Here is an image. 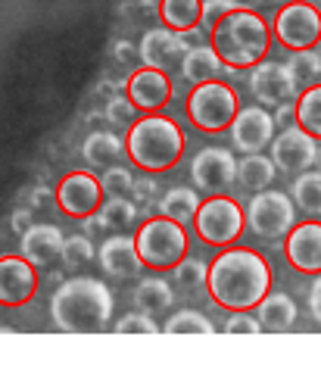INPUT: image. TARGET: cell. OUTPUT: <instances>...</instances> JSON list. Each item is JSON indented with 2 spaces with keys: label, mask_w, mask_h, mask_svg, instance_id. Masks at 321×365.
<instances>
[{
  "label": "cell",
  "mask_w": 321,
  "mask_h": 365,
  "mask_svg": "<svg viewBox=\"0 0 321 365\" xmlns=\"http://www.w3.org/2000/svg\"><path fill=\"white\" fill-rule=\"evenodd\" d=\"M94 244H90V235H69L65 237V244H63V265L65 269H81V265H88L90 259H94Z\"/></svg>",
  "instance_id": "32"
},
{
  "label": "cell",
  "mask_w": 321,
  "mask_h": 365,
  "mask_svg": "<svg viewBox=\"0 0 321 365\" xmlns=\"http://www.w3.org/2000/svg\"><path fill=\"white\" fill-rule=\"evenodd\" d=\"M237 163L241 160H234V150H225V147H203V150H196L191 160L194 187L203 190V194H225L237 181Z\"/></svg>",
  "instance_id": "11"
},
{
  "label": "cell",
  "mask_w": 321,
  "mask_h": 365,
  "mask_svg": "<svg viewBox=\"0 0 321 365\" xmlns=\"http://www.w3.org/2000/svg\"><path fill=\"white\" fill-rule=\"evenodd\" d=\"M246 88L262 106H278L300 97V78H296L293 66L284 60H262L250 69Z\"/></svg>",
  "instance_id": "10"
},
{
  "label": "cell",
  "mask_w": 321,
  "mask_h": 365,
  "mask_svg": "<svg viewBox=\"0 0 321 365\" xmlns=\"http://www.w3.org/2000/svg\"><path fill=\"white\" fill-rule=\"evenodd\" d=\"M122 153H125V140L119 135H112V131H90L85 138V144H81V156H85V163L94 165V169H110V165H116L122 160Z\"/></svg>",
  "instance_id": "23"
},
{
  "label": "cell",
  "mask_w": 321,
  "mask_h": 365,
  "mask_svg": "<svg viewBox=\"0 0 321 365\" xmlns=\"http://www.w3.org/2000/svg\"><path fill=\"white\" fill-rule=\"evenodd\" d=\"M246 228L262 240L287 237V231L296 225V203L284 190H256L246 203Z\"/></svg>",
  "instance_id": "8"
},
{
  "label": "cell",
  "mask_w": 321,
  "mask_h": 365,
  "mask_svg": "<svg viewBox=\"0 0 321 365\" xmlns=\"http://www.w3.org/2000/svg\"><path fill=\"white\" fill-rule=\"evenodd\" d=\"M38 265L26 256H0V306L19 309L38 294Z\"/></svg>",
  "instance_id": "16"
},
{
  "label": "cell",
  "mask_w": 321,
  "mask_h": 365,
  "mask_svg": "<svg viewBox=\"0 0 321 365\" xmlns=\"http://www.w3.org/2000/svg\"><path fill=\"white\" fill-rule=\"evenodd\" d=\"M137 253L147 269L153 272H172L191 250V235L181 222L169 219V215H153L137 228Z\"/></svg>",
  "instance_id": "5"
},
{
  "label": "cell",
  "mask_w": 321,
  "mask_h": 365,
  "mask_svg": "<svg viewBox=\"0 0 321 365\" xmlns=\"http://www.w3.org/2000/svg\"><path fill=\"white\" fill-rule=\"evenodd\" d=\"M268 150L281 172H296V175H300V172L312 169L318 160V138L309 135V131L300 125H284L275 135V140L268 144Z\"/></svg>",
  "instance_id": "14"
},
{
  "label": "cell",
  "mask_w": 321,
  "mask_h": 365,
  "mask_svg": "<svg viewBox=\"0 0 321 365\" xmlns=\"http://www.w3.org/2000/svg\"><path fill=\"white\" fill-rule=\"evenodd\" d=\"M81 225H85V235H100V231H106L110 228V219H106L103 215V210H97V212H90V215H85V219H81Z\"/></svg>",
  "instance_id": "44"
},
{
  "label": "cell",
  "mask_w": 321,
  "mask_h": 365,
  "mask_svg": "<svg viewBox=\"0 0 321 365\" xmlns=\"http://www.w3.org/2000/svg\"><path fill=\"white\" fill-rule=\"evenodd\" d=\"M131 300H135L137 309H144L150 315H162V312L172 309V303H175V290H172V284L162 275H153V278L137 281Z\"/></svg>",
  "instance_id": "24"
},
{
  "label": "cell",
  "mask_w": 321,
  "mask_h": 365,
  "mask_svg": "<svg viewBox=\"0 0 321 365\" xmlns=\"http://www.w3.org/2000/svg\"><path fill=\"white\" fill-rule=\"evenodd\" d=\"M231 10H234L231 0H203V19H200V26L203 29H212L221 19V16H228Z\"/></svg>",
  "instance_id": "40"
},
{
  "label": "cell",
  "mask_w": 321,
  "mask_h": 365,
  "mask_svg": "<svg viewBox=\"0 0 321 365\" xmlns=\"http://www.w3.org/2000/svg\"><path fill=\"white\" fill-rule=\"evenodd\" d=\"M275 122L278 125H290V122H296V101H287V103H278L275 106Z\"/></svg>",
  "instance_id": "46"
},
{
  "label": "cell",
  "mask_w": 321,
  "mask_h": 365,
  "mask_svg": "<svg viewBox=\"0 0 321 365\" xmlns=\"http://www.w3.org/2000/svg\"><path fill=\"white\" fill-rule=\"evenodd\" d=\"M135 203L137 206H153V203H159V185L153 181V175L147 172L144 178H135Z\"/></svg>",
  "instance_id": "39"
},
{
  "label": "cell",
  "mask_w": 321,
  "mask_h": 365,
  "mask_svg": "<svg viewBox=\"0 0 321 365\" xmlns=\"http://www.w3.org/2000/svg\"><path fill=\"white\" fill-rule=\"evenodd\" d=\"M159 19L162 26L175 29V31H191L200 26L203 19V0H162L159 4Z\"/></svg>",
  "instance_id": "27"
},
{
  "label": "cell",
  "mask_w": 321,
  "mask_h": 365,
  "mask_svg": "<svg viewBox=\"0 0 321 365\" xmlns=\"http://www.w3.org/2000/svg\"><path fill=\"white\" fill-rule=\"evenodd\" d=\"M100 210H103L106 219H110V225H122V228H128V225H135L137 210H141V206L131 203L125 194H112V197H106V200H103Z\"/></svg>",
  "instance_id": "33"
},
{
  "label": "cell",
  "mask_w": 321,
  "mask_h": 365,
  "mask_svg": "<svg viewBox=\"0 0 321 365\" xmlns=\"http://www.w3.org/2000/svg\"><path fill=\"white\" fill-rule=\"evenodd\" d=\"M112 306L116 300L100 278L75 275L69 281H60V287L53 290L51 319L53 328L63 334H94L110 325Z\"/></svg>",
  "instance_id": "2"
},
{
  "label": "cell",
  "mask_w": 321,
  "mask_h": 365,
  "mask_svg": "<svg viewBox=\"0 0 321 365\" xmlns=\"http://www.w3.org/2000/svg\"><path fill=\"white\" fill-rule=\"evenodd\" d=\"M137 106L128 101L125 94H116V97H110L103 106V119L106 122H112V125H128L131 119H137Z\"/></svg>",
  "instance_id": "36"
},
{
  "label": "cell",
  "mask_w": 321,
  "mask_h": 365,
  "mask_svg": "<svg viewBox=\"0 0 321 365\" xmlns=\"http://www.w3.org/2000/svg\"><path fill=\"white\" fill-rule=\"evenodd\" d=\"M306 303H309V315L315 319V325L321 328V272H318V275H312V281H309Z\"/></svg>",
  "instance_id": "41"
},
{
  "label": "cell",
  "mask_w": 321,
  "mask_h": 365,
  "mask_svg": "<svg viewBox=\"0 0 321 365\" xmlns=\"http://www.w3.org/2000/svg\"><path fill=\"white\" fill-rule=\"evenodd\" d=\"M271 35L284 51H309L321 41V10L312 0H290L278 6L271 19Z\"/></svg>",
  "instance_id": "9"
},
{
  "label": "cell",
  "mask_w": 321,
  "mask_h": 365,
  "mask_svg": "<svg viewBox=\"0 0 321 365\" xmlns=\"http://www.w3.org/2000/svg\"><path fill=\"white\" fill-rule=\"evenodd\" d=\"M275 175H278V165L265 153H243V160L237 163V181H241V187L253 190V194L271 187Z\"/></svg>",
  "instance_id": "25"
},
{
  "label": "cell",
  "mask_w": 321,
  "mask_h": 365,
  "mask_svg": "<svg viewBox=\"0 0 321 365\" xmlns=\"http://www.w3.org/2000/svg\"><path fill=\"white\" fill-rule=\"evenodd\" d=\"M194 231L203 244L221 250V247H231L241 240V235L246 231V212L234 197L209 194L194 215Z\"/></svg>",
  "instance_id": "7"
},
{
  "label": "cell",
  "mask_w": 321,
  "mask_h": 365,
  "mask_svg": "<svg viewBox=\"0 0 321 365\" xmlns=\"http://www.w3.org/2000/svg\"><path fill=\"white\" fill-rule=\"evenodd\" d=\"M184 128L178 125L166 113H144L135 119L125 138V153L137 169L150 172V175H162L172 172L184 156Z\"/></svg>",
  "instance_id": "3"
},
{
  "label": "cell",
  "mask_w": 321,
  "mask_h": 365,
  "mask_svg": "<svg viewBox=\"0 0 321 365\" xmlns=\"http://www.w3.org/2000/svg\"><path fill=\"white\" fill-rule=\"evenodd\" d=\"M318 56H321V41H318Z\"/></svg>",
  "instance_id": "53"
},
{
  "label": "cell",
  "mask_w": 321,
  "mask_h": 365,
  "mask_svg": "<svg viewBox=\"0 0 321 365\" xmlns=\"http://www.w3.org/2000/svg\"><path fill=\"white\" fill-rule=\"evenodd\" d=\"M63 244L65 235L60 231V225H51V222H35L28 231H22L19 250L28 262H35L38 269H47L63 256Z\"/></svg>",
  "instance_id": "20"
},
{
  "label": "cell",
  "mask_w": 321,
  "mask_h": 365,
  "mask_svg": "<svg viewBox=\"0 0 321 365\" xmlns=\"http://www.w3.org/2000/svg\"><path fill=\"white\" fill-rule=\"evenodd\" d=\"M175 85H172L169 72L141 66L125 78V97L137 106V113H162L172 103Z\"/></svg>",
  "instance_id": "15"
},
{
  "label": "cell",
  "mask_w": 321,
  "mask_h": 365,
  "mask_svg": "<svg viewBox=\"0 0 321 365\" xmlns=\"http://www.w3.org/2000/svg\"><path fill=\"white\" fill-rule=\"evenodd\" d=\"M315 165H318V169H321V144H318V160H315Z\"/></svg>",
  "instance_id": "50"
},
{
  "label": "cell",
  "mask_w": 321,
  "mask_h": 365,
  "mask_svg": "<svg viewBox=\"0 0 321 365\" xmlns=\"http://www.w3.org/2000/svg\"><path fill=\"white\" fill-rule=\"evenodd\" d=\"M112 56L122 63V66H135V60H141V53H137V47L131 44V41H116V51H112Z\"/></svg>",
  "instance_id": "43"
},
{
  "label": "cell",
  "mask_w": 321,
  "mask_h": 365,
  "mask_svg": "<svg viewBox=\"0 0 321 365\" xmlns=\"http://www.w3.org/2000/svg\"><path fill=\"white\" fill-rule=\"evenodd\" d=\"M56 190V206L72 215V219H85V215L97 212L103 206V185L94 172H85V169H75L69 175L60 178V185L53 187Z\"/></svg>",
  "instance_id": "12"
},
{
  "label": "cell",
  "mask_w": 321,
  "mask_h": 365,
  "mask_svg": "<svg viewBox=\"0 0 321 365\" xmlns=\"http://www.w3.org/2000/svg\"><path fill=\"white\" fill-rule=\"evenodd\" d=\"M296 315H300V309H296L290 294H271L268 290L265 300L256 306V319H259L262 331H271V334L290 331L296 325Z\"/></svg>",
  "instance_id": "21"
},
{
  "label": "cell",
  "mask_w": 321,
  "mask_h": 365,
  "mask_svg": "<svg viewBox=\"0 0 321 365\" xmlns=\"http://www.w3.org/2000/svg\"><path fill=\"white\" fill-rule=\"evenodd\" d=\"M178 72L184 76V81H191V85H203V81H212V78H219L221 72H228V66L221 63V56L216 53L212 44H196L184 53Z\"/></svg>",
  "instance_id": "22"
},
{
  "label": "cell",
  "mask_w": 321,
  "mask_h": 365,
  "mask_svg": "<svg viewBox=\"0 0 321 365\" xmlns=\"http://www.w3.org/2000/svg\"><path fill=\"white\" fill-rule=\"evenodd\" d=\"M162 0H141V6H147V10H159Z\"/></svg>",
  "instance_id": "49"
},
{
  "label": "cell",
  "mask_w": 321,
  "mask_h": 365,
  "mask_svg": "<svg viewBox=\"0 0 321 365\" xmlns=\"http://www.w3.org/2000/svg\"><path fill=\"white\" fill-rule=\"evenodd\" d=\"M119 91H125V85H119V81H100V85H97V94L100 97H106V101H110V97H116Z\"/></svg>",
  "instance_id": "47"
},
{
  "label": "cell",
  "mask_w": 321,
  "mask_h": 365,
  "mask_svg": "<svg viewBox=\"0 0 321 365\" xmlns=\"http://www.w3.org/2000/svg\"><path fill=\"white\" fill-rule=\"evenodd\" d=\"M162 331L166 334H216V325L200 309H178L166 319Z\"/></svg>",
  "instance_id": "31"
},
{
  "label": "cell",
  "mask_w": 321,
  "mask_h": 365,
  "mask_svg": "<svg viewBox=\"0 0 321 365\" xmlns=\"http://www.w3.org/2000/svg\"><path fill=\"white\" fill-rule=\"evenodd\" d=\"M228 135H231L234 150H241V153H262L271 140H275V135H278L275 113H268L262 103L241 106V113L234 115Z\"/></svg>",
  "instance_id": "13"
},
{
  "label": "cell",
  "mask_w": 321,
  "mask_h": 365,
  "mask_svg": "<svg viewBox=\"0 0 321 365\" xmlns=\"http://www.w3.org/2000/svg\"><path fill=\"white\" fill-rule=\"evenodd\" d=\"M209 44L216 47L228 72L253 69L271 51V26L259 10H231L209 29Z\"/></svg>",
  "instance_id": "4"
},
{
  "label": "cell",
  "mask_w": 321,
  "mask_h": 365,
  "mask_svg": "<svg viewBox=\"0 0 321 365\" xmlns=\"http://www.w3.org/2000/svg\"><path fill=\"white\" fill-rule=\"evenodd\" d=\"M187 51H191L187 38L181 35V31L169 29V26H159V29L144 31L141 44H137L141 63L144 66H153V69H162V72H178L181 69V60H184Z\"/></svg>",
  "instance_id": "17"
},
{
  "label": "cell",
  "mask_w": 321,
  "mask_h": 365,
  "mask_svg": "<svg viewBox=\"0 0 321 365\" xmlns=\"http://www.w3.org/2000/svg\"><path fill=\"white\" fill-rule=\"evenodd\" d=\"M100 185H103L106 194H131V187H135V175L116 163V165H110V169L103 172Z\"/></svg>",
  "instance_id": "37"
},
{
  "label": "cell",
  "mask_w": 321,
  "mask_h": 365,
  "mask_svg": "<svg viewBox=\"0 0 321 365\" xmlns=\"http://www.w3.org/2000/svg\"><path fill=\"white\" fill-rule=\"evenodd\" d=\"M312 4H315V6H318V10H321V0H312Z\"/></svg>",
  "instance_id": "52"
},
{
  "label": "cell",
  "mask_w": 321,
  "mask_h": 365,
  "mask_svg": "<svg viewBox=\"0 0 321 365\" xmlns=\"http://www.w3.org/2000/svg\"><path fill=\"white\" fill-rule=\"evenodd\" d=\"M234 4V10H259L265 0H231Z\"/></svg>",
  "instance_id": "48"
},
{
  "label": "cell",
  "mask_w": 321,
  "mask_h": 365,
  "mask_svg": "<svg viewBox=\"0 0 321 365\" xmlns=\"http://www.w3.org/2000/svg\"><path fill=\"white\" fill-rule=\"evenodd\" d=\"M206 290L212 303L228 312L256 309L271 290V265L259 250H250V247H221V253L209 262Z\"/></svg>",
  "instance_id": "1"
},
{
  "label": "cell",
  "mask_w": 321,
  "mask_h": 365,
  "mask_svg": "<svg viewBox=\"0 0 321 365\" xmlns=\"http://www.w3.org/2000/svg\"><path fill=\"white\" fill-rule=\"evenodd\" d=\"M293 66L296 78L306 81V85H315V81L321 78V56L315 47H309V51H290V60H287Z\"/></svg>",
  "instance_id": "34"
},
{
  "label": "cell",
  "mask_w": 321,
  "mask_h": 365,
  "mask_svg": "<svg viewBox=\"0 0 321 365\" xmlns=\"http://www.w3.org/2000/svg\"><path fill=\"white\" fill-rule=\"evenodd\" d=\"M172 278H175L178 290L184 294H196V290H206V278H209V262L196 259V256H184L175 269H172Z\"/></svg>",
  "instance_id": "30"
},
{
  "label": "cell",
  "mask_w": 321,
  "mask_h": 365,
  "mask_svg": "<svg viewBox=\"0 0 321 365\" xmlns=\"http://www.w3.org/2000/svg\"><path fill=\"white\" fill-rule=\"evenodd\" d=\"M225 334H262V325L256 315H250V309H237L225 322Z\"/></svg>",
  "instance_id": "38"
},
{
  "label": "cell",
  "mask_w": 321,
  "mask_h": 365,
  "mask_svg": "<svg viewBox=\"0 0 321 365\" xmlns=\"http://www.w3.org/2000/svg\"><path fill=\"white\" fill-rule=\"evenodd\" d=\"M112 331H116V334H156V331H159V325L153 322V315H150V312L137 309V312L122 315Z\"/></svg>",
  "instance_id": "35"
},
{
  "label": "cell",
  "mask_w": 321,
  "mask_h": 365,
  "mask_svg": "<svg viewBox=\"0 0 321 365\" xmlns=\"http://www.w3.org/2000/svg\"><path fill=\"white\" fill-rule=\"evenodd\" d=\"M296 125L321 140V81L300 91V97H296Z\"/></svg>",
  "instance_id": "29"
},
{
  "label": "cell",
  "mask_w": 321,
  "mask_h": 365,
  "mask_svg": "<svg viewBox=\"0 0 321 365\" xmlns=\"http://www.w3.org/2000/svg\"><path fill=\"white\" fill-rule=\"evenodd\" d=\"M200 203H203V197L196 194V187L175 185V187H169L166 194L159 197V212L169 215V219H175V222H181V225H187V222H194Z\"/></svg>",
  "instance_id": "26"
},
{
  "label": "cell",
  "mask_w": 321,
  "mask_h": 365,
  "mask_svg": "<svg viewBox=\"0 0 321 365\" xmlns=\"http://www.w3.org/2000/svg\"><path fill=\"white\" fill-rule=\"evenodd\" d=\"M31 225H35V210H31V206H28V210H16L10 215V228L19 231V235H22V231H28Z\"/></svg>",
  "instance_id": "45"
},
{
  "label": "cell",
  "mask_w": 321,
  "mask_h": 365,
  "mask_svg": "<svg viewBox=\"0 0 321 365\" xmlns=\"http://www.w3.org/2000/svg\"><path fill=\"white\" fill-rule=\"evenodd\" d=\"M53 203H56V190H53V187L38 185V187L28 194V206H31V210H47V206H53Z\"/></svg>",
  "instance_id": "42"
},
{
  "label": "cell",
  "mask_w": 321,
  "mask_h": 365,
  "mask_svg": "<svg viewBox=\"0 0 321 365\" xmlns=\"http://www.w3.org/2000/svg\"><path fill=\"white\" fill-rule=\"evenodd\" d=\"M237 113H241V97L231 85L219 78L194 85V91L187 94V119L196 131H206V135L228 131Z\"/></svg>",
  "instance_id": "6"
},
{
  "label": "cell",
  "mask_w": 321,
  "mask_h": 365,
  "mask_svg": "<svg viewBox=\"0 0 321 365\" xmlns=\"http://www.w3.org/2000/svg\"><path fill=\"white\" fill-rule=\"evenodd\" d=\"M284 256L300 275H318L321 272V222L306 219L296 222L284 237Z\"/></svg>",
  "instance_id": "18"
},
{
  "label": "cell",
  "mask_w": 321,
  "mask_h": 365,
  "mask_svg": "<svg viewBox=\"0 0 321 365\" xmlns=\"http://www.w3.org/2000/svg\"><path fill=\"white\" fill-rule=\"evenodd\" d=\"M293 203L309 215H321V169H306L300 172L290 187Z\"/></svg>",
  "instance_id": "28"
},
{
  "label": "cell",
  "mask_w": 321,
  "mask_h": 365,
  "mask_svg": "<svg viewBox=\"0 0 321 365\" xmlns=\"http://www.w3.org/2000/svg\"><path fill=\"white\" fill-rule=\"evenodd\" d=\"M97 262L100 269L106 272L110 278H119V281H128V278H137L141 269H147L141 253H137V240L128 237V235H112L106 237L97 250Z\"/></svg>",
  "instance_id": "19"
},
{
  "label": "cell",
  "mask_w": 321,
  "mask_h": 365,
  "mask_svg": "<svg viewBox=\"0 0 321 365\" xmlns=\"http://www.w3.org/2000/svg\"><path fill=\"white\" fill-rule=\"evenodd\" d=\"M271 4H278V6H284V4H290V0H271Z\"/></svg>",
  "instance_id": "51"
}]
</instances>
